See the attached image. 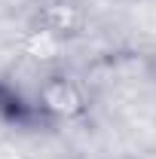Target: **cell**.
Returning a JSON list of instances; mask_svg holds the SVG:
<instances>
[{
    "label": "cell",
    "instance_id": "cell-1",
    "mask_svg": "<svg viewBox=\"0 0 156 159\" xmlns=\"http://www.w3.org/2000/svg\"><path fill=\"white\" fill-rule=\"evenodd\" d=\"M37 107L52 119H77L86 113V89L67 74H49L37 89Z\"/></svg>",
    "mask_w": 156,
    "mask_h": 159
}]
</instances>
